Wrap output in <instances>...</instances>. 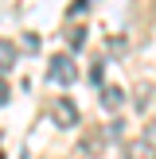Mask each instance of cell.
<instances>
[{"mask_svg":"<svg viewBox=\"0 0 156 159\" xmlns=\"http://www.w3.org/2000/svg\"><path fill=\"white\" fill-rule=\"evenodd\" d=\"M66 39H70V47H82V43H86V27H82V23H78V27H70Z\"/></svg>","mask_w":156,"mask_h":159,"instance_id":"obj_6","label":"cell"},{"mask_svg":"<svg viewBox=\"0 0 156 159\" xmlns=\"http://www.w3.org/2000/svg\"><path fill=\"white\" fill-rule=\"evenodd\" d=\"M8 97H12V85H8L4 78H0V105H8Z\"/></svg>","mask_w":156,"mask_h":159,"instance_id":"obj_9","label":"cell"},{"mask_svg":"<svg viewBox=\"0 0 156 159\" xmlns=\"http://www.w3.org/2000/svg\"><path fill=\"white\" fill-rule=\"evenodd\" d=\"M121 101H125L121 85H101V105L105 109H121Z\"/></svg>","mask_w":156,"mask_h":159,"instance_id":"obj_5","label":"cell"},{"mask_svg":"<svg viewBox=\"0 0 156 159\" xmlns=\"http://www.w3.org/2000/svg\"><path fill=\"white\" fill-rule=\"evenodd\" d=\"M16 58H20V51H16L12 39H0V70H12Z\"/></svg>","mask_w":156,"mask_h":159,"instance_id":"obj_4","label":"cell"},{"mask_svg":"<svg viewBox=\"0 0 156 159\" xmlns=\"http://www.w3.org/2000/svg\"><path fill=\"white\" fill-rule=\"evenodd\" d=\"M125 159H156V148L148 140H137V144H125Z\"/></svg>","mask_w":156,"mask_h":159,"instance_id":"obj_3","label":"cell"},{"mask_svg":"<svg viewBox=\"0 0 156 159\" xmlns=\"http://www.w3.org/2000/svg\"><path fill=\"white\" fill-rule=\"evenodd\" d=\"M47 82L51 85H74L78 82V66L70 54H51L47 58Z\"/></svg>","mask_w":156,"mask_h":159,"instance_id":"obj_1","label":"cell"},{"mask_svg":"<svg viewBox=\"0 0 156 159\" xmlns=\"http://www.w3.org/2000/svg\"><path fill=\"white\" fill-rule=\"evenodd\" d=\"M94 0H74V4H70V16H78V12H86V8H90Z\"/></svg>","mask_w":156,"mask_h":159,"instance_id":"obj_10","label":"cell"},{"mask_svg":"<svg viewBox=\"0 0 156 159\" xmlns=\"http://www.w3.org/2000/svg\"><path fill=\"white\" fill-rule=\"evenodd\" d=\"M47 109H51V120L59 124V128H74V124H78V105L70 97H55Z\"/></svg>","mask_w":156,"mask_h":159,"instance_id":"obj_2","label":"cell"},{"mask_svg":"<svg viewBox=\"0 0 156 159\" xmlns=\"http://www.w3.org/2000/svg\"><path fill=\"white\" fill-rule=\"evenodd\" d=\"M148 97H152V89H148V85H144V89H137V105H148Z\"/></svg>","mask_w":156,"mask_h":159,"instance_id":"obj_11","label":"cell"},{"mask_svg":"<svg viewBox=\"0 0 156 159\" xmlns=\"http://www.w3.org/2000/svg\"><path fill=\"white\" fill-rule=\"evenodd\" d=\"M105 51H113V58H125V39H121V35H113V39L105 43Z\"/></svg>","mask_w":156,"mask_h":159,"instance_id":"obj_7","label":"cell"},{"mask_svg":"<svg viewBox=\"0 0 156 159\" xmlns=\"http://www.w3.org/2000/svg\"><path fill=\"white\" fill-rule=\"evenodd\" d=\"M144 140H148V144L156 148V116H152V120H148V128H144Z\"/></svg>","mask_w":156,"mask_h":159,"instance_id":"obj_8","label":"cell"}]
</instances>
